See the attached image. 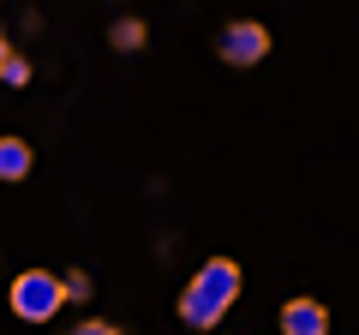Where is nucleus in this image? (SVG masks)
Wrapping results in <instances>:
<instances>
[{
  "instance_id": "nucleus-2",
  "label": "nucleus",
  "mask_w": 359,
  "mask_h": 335,
  "mask_svg": "<svg viewBox=\"0 0 359 335\" xmlns=\"http://www.w3.org/2000/svg\"><path fill=\"white\" fill-rule=\"evenodd\" d=\"M13 317H25V323H48V317H60V275L54 270H18L13 275Z\"/></svg>"
},
{
  "instance_id": "nucleus-6",
  "label": "nucleus",
  "mask_w": 359,
  "mask_h": 335,
  "mask_svg": "<svg viewBox=\"0 0 359 335\" xmlns=\"http://www.w3.org/2000/svg\"><path fill=\"white\" fill-rule=\"evenodd\" d=\"M108 42H114L120 54H138L144 42H150V25H144V18H114V30H108Z\"/></svg>"
},
{
  "instance_id": "nucleus-3",
  "label": "nucleus",
  "mask_w": 359,
  "mask_h": 335,
  "mask_svg": "<svg viewBox=\"0 0 359 335\" xmlns=\"http://www.w3.org/2000/svg\"><path fill=\"white\" fill-rule=\"evenodd\" d=\"M216 54H222L228 66H257V60L269 54V30L257 25V18H233V25L216 36Z\"/></svg>"
},
{
  "instance_id": "nucleus-7",
  "label": "nucleus",
  "mask_w": 359,
  "mask_h": 335,
  "mask_svg": "<svg viewBox=\"0 0 359 335\" xmlns=\"http://www.w3.org/2000/svg\"><path fill=\"white\" fill-rule=\"evenodd\" d=\"M90 294H96V282H90L84 270H66V275H60V299H72V306H90Z\"/></svg>"
},
{
  "instance_id": "nucleus-10",
  "label": "nucleus",
  "mask_w": 359,
  "mask_h": 335,
  "mask_svg": "<svg viewBox=\"0 0 359 335\" xmlns=\"http://www.w3.org/2000/svg\"><path fill=\"white\" fill-rule=\"evenodd\" d=\"M13 60V36H6V30H0V66Z\"/></svg>"
},
{
  "instance_id": "nucleus-1",
  "label": "nucleus",
  "mask_w": 359,
  "mask_h": 335,
  "mask_svg": "<svg viewBox=\"0 0 359 335\" xmlns=\"http://www.w3.org/2000/svg\"><path fill=\"white\" fill-rule=\"evenodd\" d=\"M240 287H245V275H240V264L233 258H210L204 270L186 282V294H180V323L186 329H216L222 317L233 311V299H240Z\"/></svg>"
},
{
  "instance_id": "nucleus-9",
  "label": "nucleus",
  "mask_w": 359,
  "mask_h": 335,
  "mask_svg": "<svg viewBox=\"0 0 359 335\" xmlns=\"http://www.w3.org/2000/svg\"><path fill=\"white\" fill-rule=\"evenodd\" d=\"M72 335H120V323H108V317H78Z\"/></svg>"
},
{
  "instance_id": "nucleus-8",
  "label": "nucleus",
  "mask_w": 359,
  "mask_h": 335,
  "mask_svg": "<svg viewBox=\"0 0 359 335\" xmlns=\"http://www.w3.org/2000/svg\"><path fill=\"white\" fill-rule=\"evenodd\" d=\"M0 84H13V90H25V84H30V60H25L18 48H13V60L0 66Z\"/></svg>"
},
{
  "instance_id": "nucleus-4",
  "label": "nucleus",
  "mask_w": 359,
  "mask_h": 335,
  "mask_svg": "<svg viewBox=\"0 0 359 335\" xmlns=\"http://www.w3.org/2000/svg\"><path fill=\"white\" fill-rule=\"evenodd\" d=\"M282 335H330V311H323V299H287L282 306Z\"/></svg>"
},
{
  "instance_id": "nucleus-5",
  "label": "nucleus",
  "mask_w": 359,
  "mask_h": 335,
  "mask_svg": "<svg viewBox=\"0 0 359 335\" xmlns=\"http://www.w3.org/2000/svg\"><path fill=\"white\" fill-rule=\"evenodd\" d=\"M30 174H36V150H30L25 138H13V132H6V138H0V180L18 186V180H30Z\"/></svg>"
}]
</instances>
